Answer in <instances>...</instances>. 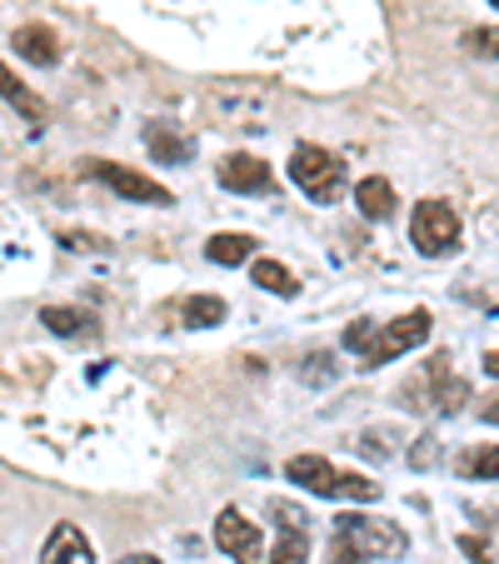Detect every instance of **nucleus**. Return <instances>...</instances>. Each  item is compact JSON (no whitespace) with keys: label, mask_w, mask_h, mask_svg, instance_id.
I'll use <instances>...</instances> for the list:
<instances>
[{"label":"nucleus","mask_w":499,"mask_h":564,"mask_svg":"<svg viewBox=\"0 0 499 564\" xmlns=\"http://www.w3.org/2000/svg\"><path fill=\"white\" fill-rule=\"evenodd\" d=\"M285 475L295 479L300 490L319 495V500H380V479H365V475H350V469H335L325 455H295L285 465Z\"/></svg>","instance_id":"f257e3e1"},{"label":"nucleus","mask_w":499,"mask_h":564,"mask_svg":"<svg viewBox=\"0 0 499 564\" xmlns=\"http://www.w3.org/2000/svg\"><path fill=\"white\" fill-rule=\"evenodd\" d=\"M430 330H435L430 310H410V315L390 319V325H380V330L370 325V335L360 340V365H365V370H375V365L400 360V355L420 350V345L430 340Z\"/></svg>","instance_id":"f03ea898"},{"label":"nucleus","mask_w":499,"mask_h":564,"mask_svg":"<svg viewBox=\"0 0 499 564\" xmlns=\"http://www.w3.org/2000/svg\"><path fill=\"white\" fill-rule=\"evenodd\" d=\"M290 181H295L315 205H329L345 185V160L335 155V150L310 145L305 140V145L290 150Z\"/></svg>","instance_id":"7ed1b4c3"},{"label":"nucleus","mask_w":499,"mask_h":564,"mask_svg":"<svg viewBox=\"0 0 499 564\" xmlns=\"http://www.w3.org/2000/svg\"><path fill=\"white\" fill-rule=\"evenodd\" d=\"M335 534H340L345 544H355L365 560H400V554L410 550L400 524L375 520V514H340V520H335Z\"/></svg>","instance_id":"20e7f679"},{"label":"nucleus","mask_w":499,"mask_h":564,"mask_svg":"<svg viewBox=\"0 0 499 564\" xmlns=\"http://www.w3.org/2000/svg\"><path fill=\"white\" fill-rule=\"evenodd\" d=\"M410 240L420 256H449L459 246V210L449 200H420L410 215Z\"/></svg>","instance_id":"39448f33"},{"label":"nucleus","mask_w":499,"mask_h":564,"mask_svg":"<svg viewBox=\"0 0 499 564\" xmlns=\"http://www.w3.org/2000/svg\"><path fill=\"white\" fill-rule=\"evenodd\" d=\"M86 175H90V181H100V185H110L120 200H135V205H171L175 200V195L165 191L160 181L130 171V165H116V160H86Z\"/></svg>","instance_id":"423d86ee"},{"label":"nucleus","mask_w":499,"mask_h":564,"mask_svg":"<svg viewBox=\"0 0 499 564\" xmlns=\"http://www.w3.org/2000/svg\"><path fill=\"white\" fill-rule=\"evenodd\" d=\"M215 544L230 554L235 564H260L265 560V540H260V524L245 520L240 510H220L215 520Z\"/></svg>","instance_id":"0eeeda50"},{"label":"nucleus","mask_w":499,"mask_h":564,"mask_svg":"<svg viewBox=\"0 0 499 564\" xmlns=\"http://www.w3.org/2000/svg\"><path fill=\"white\" fill-rule=\"evenodd\" d=\"M270 514L280 520V540L270 544L265 560H270V564H305V560H310V534H305V520H310V514L295 510V505H285V500L270 505Z\"/></svg>","instance_id":"6e6552de"},{"label":"nucleus","mask_w":499,"mask_h":564,"mask_svg":"<svg viewBox=\"0 0 499 564\" xmlns=\"http://www.w3.org/2000/svg\"><path fill=\"white\" fill-rule=\"evenodd\" d=\"M215 175H220V185H225V191H235V195H260V191H270V185H275V175H270L265 160H260V155H245V150L225 155Z\"/></svg>","instance_id":"1a4fd4ad"},{"label":"nucleus","mask_w":499,"mask_h":564,"mask_svg":"<svg viewBox=\"0 0 499 564\" xmlns=\"http://www.w3.org/2000/svg\"><path fill=\"white\" fill-rule=\"evenodd\" d=\"M41 564H96V554H90L86 534L75 530V524H55V530L45 534Z\"/></svg>","instance_id":"9d476101"},{"label":"nucleus","mask_w":499,"mask_h":564,"mask_svg":"<svg viewBox=\"0 0 499 564\" xmlns=\"http://www.w3.org/2000/svg\"><path fill=\"white\" fill-rule=\"evenodd\" d=\"M205 260H215V265H250V260H256V235H245V230H220V235H210V246H205Z\"/></svg>","instance_id":"9b49d317"},{"label":"nucleus","mask_w":499,"mask_h":564,"mask_svg":"<svg viewBox=\"0 0 499 564\" xmlns=\"http://www.w3.org/2000/svg\"><path fill=\"white\" fill-rule=\"evenodd\" d=\"M15 51L31 65H55L61 61V35H55L51 25H21V31H15Z\"/></svg>","instance_id":"f8f14e48"},{"label":"nucleus","mask_w":499,"mask_h":564,"mask_svg":"<svg viewBox=\"0 0 499 564\" xmlns=\"http://www.w3.org/2000/svg\"><path fill=\"white\" fill-rule=\"evenodd\" d=\"M355 205H360L365 220H390L394 215V185L380 181V175H365V181L355 185Z\"/></svg>","instance_id":"ddd939ff"},{"label":"nucleus","mask_w":499,"mask_h":564,"mask_svg":"<svg viewBox=\"0 0 499 564\" xmlns=\"http://www.w3.org/2000/svg\"><path fill=\"white\" fill-rule=\"evenodd\" d=\"M0 96L11 100V106L21 110L25 120H45V100L35 96V90L25 86V80H15V75H11V65H6V61H0Z\"/></svg>","instance_id":"4468645a"},{"label":"nucleus","mask_w":499,"mask_h":564,"mask_svg":"<svg viewBox=\"0 0 499 564\" xmlns=\"http://www.w3.org/2000/svg\"><path fill=\"white\" fill-rule=\"evenodd\" d=\"M250 280H256L260 290H270V295H280V300L300 295V280L290 275L280 260H250Z\"/></svg>","instance_id":"2eb2a0df"},{"label":"nucleus","mask_w":499,"mask_h":564,"mask_svg":"<svg viewBox=\"0 0 499 564\" xmlns=\"http://www.w3.org/2000/svg\"><path fill=\"white\" fill-rule=\"evenodd\" d=\"M459 475L465 479H499V445H475L459 455Z\"/></svg>","instance_id":"dca6fc26"},{"label":"nucleus","mask_w":499,"mask_h":564,"mask_svg":"<svg viewBox=\"0 0 499 564\" xmlns=\"http://www.w3.org/2000/svg\"><path fill=\"white\" fill-rule=\"evenodd\" d=\"M220 319H225V300L220 295H191L185 300V325L210 330V325H220Z\"/></svg>","instance_id":"f3484780"},{"label":"nucleus","mask_w":499,"mask_h":564,"mask_svg":"<svg viewBox=\"0 0 499 564\" xmlns=\"http://www.w3.org/2000/svg\"><path fill=\"white\" fill-rule=\"evenodd\" d=\"M41 319H45V330H55V335H90V315H86V310L45 305Z\"/></svg>","instance_id":"a211bd4d"},{"label":"nucleus","mask_w":499,"mask_h":564,"mask_svg":"<svg viewBox=\"0 0 499 564\" xmlns=\"http://www.w3.org/2000/svg\"><path fill=\"white\" fill-rule=\"evenodd\" d=\"M469 55H485V61H499V25H479V31L465 35Z\"/></svg>","instance_id":"6ab92c4d"},{"label":"nucleus","mask_w":499,"mask_h":564,"mask_svg":"<svg viewBox=\"0 0 499 564\" xmlns=\"http://www.w3.org/2000/svg\"><path fill=\"white\" fill-rule=\"evenodd\" d=\"M150 140H155V155L165 160V165H181V160L191 155V145H185V140H171L165 130H150Z\"/></svg>","instance_id":"aec40b11"},{"label":"nucleus","mask_w":499,"mask_h":564,"mask_svg":"<svg viewBox=\"0 0 499 564\" xmlns=\"http://www.w3.org/2000/svg\"><path fill=\"white\" fill-rule=\"evenodd\" d=\"M329 564H370V560H365L355 544H345L340 534H329Z\"/></svg>","instance_id":"412c9836"},{"label":"nucleus","mask_w":499,"mask_h":564,"mask_svg":"<svg viewBox=\"0 0 499 564\" xmlns=\"http://www.w3.org/2000/svg\"><path fill=\"white\" fill-rule=\"evenodd\" d=\"M459 550H465L475 564H495V550H489V540H479V534H465V540H459Z\"/></svg>","instance_id":"4be33fe9"},{"label":"nucleus","mask_w":499,"mask_h":564,"mask_svg":"<svg viewBox=\"0 0 499 564\" xmlns=\"http://www.w3.org/2000/svg\"><path fill=\"white\" fill-rule=\"evenodd\" d=\"M479 420H485V425H499V394H489L485 405H479Z\"/></svg>","instance_id":"5701e85b"},{"label":"nucleus","mask_w":499,"mask_h":564,"mask_svg":"<svg viewBox=\"0 0 499 564\" xmlns=\"http://www.w3.org/2000/svg\"><path fill=\"white\" fill-rule=\"evenodd\" d=\"M414 465H435V440H425V445H414Z\"/></svg>","instance_id":"b1692460"},{"label":"nucleus","mask_w":499,"mask_h":564,"mask_svg":"<svg viewBox=\"0 0 499 564\" xmlns=\"http://www.w3.org/2000/svg\"><path fill=\"white\" fill-rule=\"evenodd\" d=\"M485 375H489V380H499V350L485 355Z\"/></svg>","instance_id":"393cba45"},{"label":"nucleus","mask_w":499,"mask_h":564,"mask_svg":"<svg viewBox=\"0 0 499 564\" xmlns=\"http://www.w3.org/2000/svg\"><path fill=\"white\" fill-rule=\"evenodd\" d=\"M120 564H160V560H155V554H126Z\"/></svg>","instance_id":"a878e982"},{"label":"nucleus","mask_w":499,"mask_h":564,"mask_svg":"<svg viewBox=\"0 0 499 564\" xmlns=\"http://www.w3.org/2000/svg\"><path fill=\"white\" fill-rule=\"evenodd\" d=\"M489 6H499V0H489Z\"/></svg>","instance_id":"bb28decb"}]
</instances>
